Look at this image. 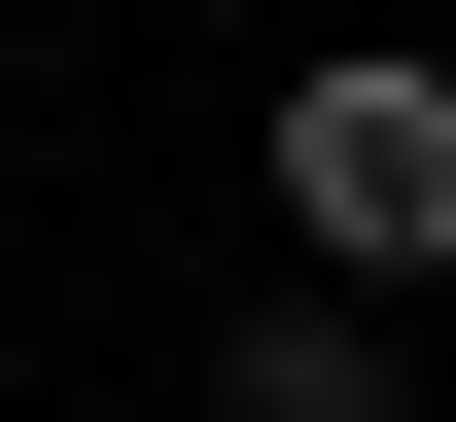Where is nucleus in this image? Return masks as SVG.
Listing matches in <instances>:
<instances>
[{
  "mask_svg": "<svg viewBox=\"0 0 456 422\" xmlns=\"http://www.w3.org/2000/svg\"><path fill=\"white\" fill-rule=\"evenodd\" d=\"M211 422H387V317H246V352H211Z\"/></svg>",
  "mask_w": 456,
  "mask_h": 422,
  "instance_id": "f03ea898",
  "label": "nucleus"
},
{
  "mask_svg": "<svg viewBox=\"0 0 456 422\" xmlns=\"http://www.w3.org/2000/svg\"><path fill=\"white\" fill-rule=\"evenodd\" d=\"M281 246L316 282H456V70L421 36H316L281 70Z\"/></svg>",
  "mask_w": 456,
  "mask_h": 422,
  "instance_id": "f257e3e1",
  "label": "nucleus"
}]
</instances>
